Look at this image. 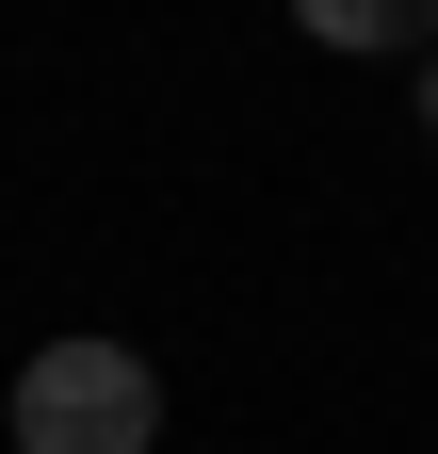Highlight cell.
Masks as SVG:
<instances>
[{"label": "cell", "instance_id": "3", "mask_svg": "<svg viewBox=\"0 0 438 454\" xmlns=\"http://www.w3.org/2000/svg\"><path fill=\"white\" fill-rule=\"evenodd\" d=\"M406 98H422V146H438V49H422V66H406Z\"/></svg>", "mask_w": 438, "mask_h": 454}, {"label": "cell", "instance_id": "1", "mask_svg": "<svg viewBox=\"0 0 438 454\" xmlns=\"http://www.w3.org/2000/svg\"><path fill=\"white\" fill-rule=\"evenodd\" d=\"M17 454H162V373L130 357L114 325H66L17 357Z\"/></svg>", "mask_w": 438, "mask_h": 454}, {"label": "cell", "instance_id": "2", "mask_svg": "<svg viewBox=\"0 0 438 454\" xmlns=\"http://www.w3.org/2000/svg\"><path fill=\"white\" fill-rule=\"evenodd\" d=\"M309 49H341V66H422L438 49V0H293Z\"/></svg>", "mask_w": 438, "mask_h": 454}]
</instances>
